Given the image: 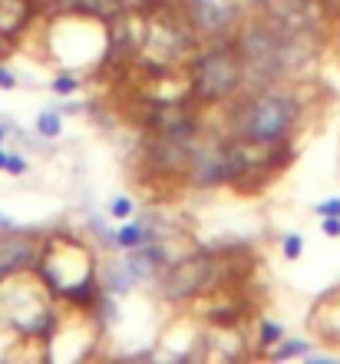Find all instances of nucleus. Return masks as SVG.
<instances>
[{"label":"nucleus","mask_w":340,"mask_h":364,"mask_svg":"<svg viewBox=\"0 0 340 364\" xmlns=\"http://www.w3.org/2000/svg\"><path fill=\"white\" fill-rule=\"evenodd\" d=\"M222 262L225 258L215 252H195V255L172 262L162 275V295L169 302H189L195 295L208 291L211 285L225 282Z\"/></svg>","instance_id":"39448f33"},{"label":"nucleus","mask_w":340,"mask_h":364,"mask_svg":"<svg viewBox=\"0 0 340 364\" xmlns=\"http://www.w3.org/2000/svg\"><path fill=\"white\" fill-rule=\"evenodd\" d=\"M0 226H3V228H14V226H10V219H3V215H0Z\"/></svg>","instance_id":"b1692460"},{"label":"nucleus","mask_w":340,"mask_h":364,"mask_svg":"<svg viewBox=\"0 0 340 364\" xmlns=\"http://www.w3.org/2000/svg\"><path fill=\"white\" fill-rule=\"evenodd\" d=\"M14 87H17V76L7 66H0V90H14Z\"/></svg>","instance_id":"412c9836"},{"label":"nucleus","mask_w":340,"mask_h":364,"mask_svg":"<svg viewBox=\"0 0 340 364\" xmlns=\"http://www.w3.org/2000/svg\"><path fill=\"white\" fill-rule=\"evenodd\" d=\"M195 185H218V182H232V156H228V143H208L202 149H192L189 159V172H185Z\"/></svg>","instance_id":"0eeeda50"},{"label":"nucleus","mask_w":340,"mask_h":364,"mask_svg":"<svg viewBox=\"0 0 340 364\" xmlns=\"http://www.w3.org/2000/svg\"><path fill=\"white\" fill-rule=\"evenodd\" d=\"M337 302H340V289H337ZM311 328L317 334H324V341H340V304L330 308L327 295H321V302L311 315Z\"/></svg>","instance_id":"9b49d317"},{"label":"nucleus","mask_w":340,"mask_h":364,"mask_svg":"<svg viewBox=\"0 0 340 364\" xmlns=\"http://www.w3.org/2000/svg\"><path fill=\"white\" fill-rule=\"evenodd\" d=\"M324 235L340 239V215H324Z\"/></svg>","instance_id":"aec40b11"},{"label":"nucleus","mask_w":340,"mask_h":364,"mask_svg":"<svg viewBox=\"0 0 340 364\" xmlns=\"http://www.w3.org/2000/svg\"><path fill=\"white\" fill-rule=\"evenodd\" d=\"M314 212L317 215H340V199H327L321 206H314Z\"/></svg>","instance_id":"6ab92c4d"},{"label":"nucleus","mask_w":340,"mask_h":364,"mask_svg":"<svg viewBox=\"0 0 340 364\" xmlns=\"http://www.w3.org/2000/svg\"><path fill=\"white\" fill-rule=\"evenodd\" d=\"M238 57L245 63V80L271 83L287 66V40L271 24H245L235 37Z\"/></svg>","instance_id":"20e7f679"},{"label":"nucleus","mask_w":340,"mask_h":364,"mask_svg":"<svg viewBox=\"0 0 340 364\" xmlns=\"http://www.w3.org/2000/svg\"><path fill=\"white\" fill-rule=\"evenodd\" d=\"M33 0H0V37L14 40L33 17Z\"/></svg>","instance_id":"9d476101"},{"label":"nucleus","mask_w":340,"mask_h":364,"mask_svg":"<svg viewBox=\"0 0 340 364\" xmlns=\"http://www.w3.org/2000/svg\"><path fill=\"white\" fill-rule=\"evenodd\" d=\"M76 87H79V80H76L73 73H63V76L53 80V90H57V93H73Z\"/></svg>","instance_id":"a211bd4d"},{"label":"nucleus","mask_w":340,"mask_h":364,"mask_svg":"<svg viewBox=\"0 0 340 364\" xmlns=\"http://www.w3.org/2000/svg\"><path fill=\"white\" fill-rule=\"evenodd\" d=\"M281 245H284V255H287V258H301V252H304V239L294 235V232H287Z\"/></svg>","instance_id":"2eb2a0df"},{"label":"nucleus","mask_w":340,"mask_h":364,"mask_svg":"<svg viewBox=\"0 0 340 364\" xmlns=\"http://www.w3.org/2000/svg\"><path fill=\"white\" fill-rule=\"evenodd\" d=\"M37 265V242L23 232H3L0 235V278L17 275Z\"/></svg>","instance_id":"6e6552de"},{"label":"nucleus","mask_w":340,"mask_h":364,"mask_svg":"<svg viewBox=\"0 0 340 364\" xmlns=\"http://www.w3.org/2000/svg\"><path fill=\"white\" fill-rule=\"evenodd\" d=\"M149 242H152V232L146 226H122L116 232V245H122V248H142Z\"/></svg>","instance_id":"f8f14e48"},{"label":"nucleus","mask_w":340,"mask_h":364,"mask_svg":"<svg viewBox=\"0 0 340 364\" xmlns=\"http://www.w3.org/2000/svg\"><path fill=\"white\" fill-rule=\"evenodd\" d=\"M44 3L53 10H63V14L93 17V20H106V24L126 14V0H44Z\"/></svg>","instance_id":"1a4fd4ad"},{"label":"nucleus","mask_w":340,"mask_h":364,"mask_svg":"<svg viewBox=\"0 0 340 364\" xmlns=\"http://www.w3.org/2000/svg\"><path fill=\"white\" fill-rule=\"evenodd\" d=\"M297 100L291 93L265 90L252 96L245 107L235 113V136L258 139V143H278L284 139L297 122Z\"/></svg>","instance_id":"f03ea898"},{"label":"nucleus","mask_w":340,"mask_h":364,"mask_svg":"<svg viewBox=\"0 0 340 364\" xmlns=\"http://www.w3.org/2000/svg\"><path fill=\"white\" fill-rule=\"evenodd\" d=\"M308 341H284V345H278V348L271 351V358H278V361H281V358H297V354H308Z\"/></svg>","instance_id":"4468645a"},{"label":"nucleus","mask_w":340,"mask_h":364,"mask_svg":"<svg viewBox=\"0 0 340 364\" xmlns=\"http://www.w3.org/2000/svg\"><path fill=\"white\" fill-rule=\"evenodd\" d=\"M278 341H281V325L261 321V345H278Z\"/></svg>","instance_id":"dca6fc26"},{"label":"nucleus","mask_w":340,"mask_h":364,"mask_svg":"<svg viewBox=\"0 0 340 364\" xmlns=\"http://www.w3.org/2000/svg\"><path fill=\"white\" fill-rule=\"evenodd\" d=\"M178 3L189 14L195 30L205 33V37H225L235 27V0H178Z\"/></svg>","instance_id":"423d86ee"},{"label":"nucleus","mask_w":340,"mask_h":364,"mask_svg":"<svg viewBox=\"0 0 340 364\" xmlns=\"http://www.w3.org/2000/svg\"><path fill=\"white\" fill-rule=\"evenodd\" d=\"M37 272L50 289L76 304H93L100 298V278H96L93 255L73 235L59 232L53 239H46L44 252H37Z\"/></svg>","instance_id":"f257e3e1"},{"label":"nucleus","mask_w":340,"mask_h":364,"mask_svg":"<svg viewBox=\"0 0 340 364\" xmlns=\"http://www.w3.org/2000/svg\"><path fill=\"white\" fill-rule=\"evenodd\" d=\"M3 136H7V126H0V143H3Z\"/></svg>","instance_id":"393cba45"},{"label":"nucleus","mask_w":340,"mask_h":364,"mask_svg":"<svg viewBox=\"0 0 340 364\" xmlns=\"http://www.w3.org/2000/svg\"><path fill=\"white\" fill-rule=\"evenodd\" d=\"M59 129H63V126H59V116L57 113H50V109H46V113H40V120H37V133H40V136H59Z\"/></svg>","instance_id":"ddd939ff"},{"label":"nucleus","mask_w":340,"mask_h":364,"mask_svg":"<svg viewBox=\"0 0 340 364\" xmlns=\"http://www.w3.org/2000/svg\"><path fill=\"white\" fill-rule=\"evenodd\" d=\"M7 172H14V176H20V172H27V163H23L20 156H10V159H7Z\"/></svg>","instance_id":"4be33fe9"},{"label":"nucleus","mask_w":340,"mask_h":364,"mask_svg":"<svg viewBox=\"0 0 340 364\" xmlns=\"http://www.w3.org/2000/svg\"><path fill=\"white\" fill-rule=\"evenodd\" d=\"M261 3H267V0H261Z\"/></svg>","instance_id":"a878e982"},{"label":"nucleus","mask_w":340,"mask_h":364,"mask_svg":"<svg viewBox=\"0 0 340 364\" xmlns=\"http://www.w3.org/2000/svg\"><path fill=\"white\" fill-rule=\"evenodd\" d=\"M7 159H10V152L0 149V169H7Z\"/></svg>","instance_id":"5701e85b"},{"label":"nucleus","mask_w":340,"mask_h":364,"mask_svg":"<svg viewBox=\"0 0 340 364\" xmlns=\"http://www.w3.org/2000/svg\"><path fill=\"white\" fill-rule=\"evenodd\" d=\"M133 199H126V196H119L116 202H113V209H109V212L116 215V219H129V215H133Z\"/></svg>","instance_id":"f3484780"},{"label":"nucleus","mask_w":340,"mask_h":364,"mask_svg":"<svg viewBox=\"0 0 340 364\" xmlns=\"http://www.w3.org/2000/svg\"><path fill=\"white\" fill-rule=\"evenodd\" d=\"M245 83V63L235 44H218L192 66V103H225Z\"/></svg>","instance_id":"7ed1b4c3"}]
</instances>
